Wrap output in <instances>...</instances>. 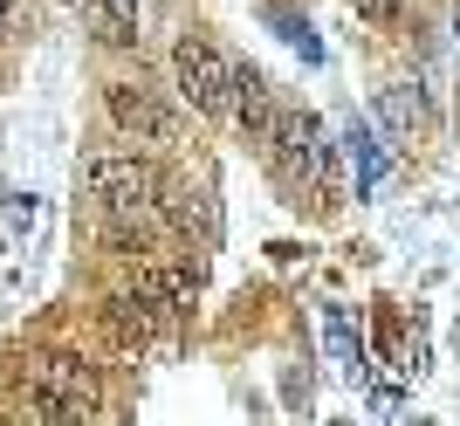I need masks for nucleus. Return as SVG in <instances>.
Instances as JSON below:
<instances>
[{
    "instance_id": "nucleus-1",
    "label": "nucleus",
    "mask_w": 460,
    "mask_h": 426,
    "mask_svg": "<svg viewBox=\"0 0 460 426\" xmlns=\"http://www.w3.org/2000/svg\"><path fill=\"white\" fill-rule=\"evenodd\" d=\"M83 186L103 207V227H111L117 248H152L165 213H158V173L137 152H90L83 158Z\"/></svg>"
},
{
    "instance_id": "nucleus-2",
    "label": "nucleus",
    "mask_w": 460,
    "mask_h": 426,
    "mask_svg": "<svg viewBox=\"0 0 460 426\" xmlns=\"http://www.w3.org/2000/svg\"><path fill=\"white\" fill-rule=\"evenodd\" d=\"M261 158H269L275 186L288 193V207H303V200L316 213L337 207V152H330V131H323L316 111H288L282 131H275V145Z\"/></svg>"
},
{
    "instance_id": "nucleus-3",
    "label": "nucleus",
    "mask_w": 460,
    "mask_h": 426,
    "mask_svg": "<svg viewBox=\"0 0 460 426\" xmlns=\"http://www.w3.org/2000/svg\"><path fill=\"white\" fill-rule=\"evenodd\" d=\"M28 399H35L41 426H83L96 413V371L83 365V358H69V351H49V358H35L28 365Z\"/></svg>"
},
{
    "instance_id": "nucleus-4",
    "label": "nucleus",
    "mask_w": 460,
    "mask_h": 426,
    "mask_svg": "<svg viewBox=\"0 0 460 426\" xmlns=\"http://www.w3.org/2000/svg\"><path fill=\"white\" fill-rule=\"evenodd\" d=\"M172 83H179V97H186L199 117H227L234 111V56H227V49H213L207 35H179Z\"/></svg>"
},
{
    "instance_id": "nucleus-5",
    "label": "nucleus",
    "mask_w": 460,
    "mask_h": 426,
    "mask_svg": "<svg viewBox=\"0 0 460 426\" xmlns=\"http://www.w3.org/2000/svg\"><path fill=\"white\" fill-rule=\"evenodd\" d=\"M103 103H111V124L131 138V145H145V152L179 145V111L158 97V90H145V83H111Z\"/></svg>"
},
{
    "instance_id": "nucleus-6",
    "label": "nucleus",
    "mask_w": 460,
    "mask_h": 426,
    "mask_svg": "<svg viewBox=\"0 0 460 426\" xmlns=\"http://www.w3.org/2000/svg\"><path fill=\"white\" fill-rule=\"evenodd\" d=\"M234 117H241V131H248L254 152H269L275 131H282V117H288V103L269 90V76L248 69V62H234Z\"/></svg>"
},
{
    "instance_id": "nucleus-7",
    "label": "nucleus",
    "mask_w": 460,
    "mask_h": 426,
    "mask_svg": "<svg viewBox=\"0 0 460 426\" xmlns=\"http://www.w3.org/2000/svg\"><path fill=\"white\" fill-rule=\"evenodd\" d=\"M131 289L152 296L158 310H165V324H172V316L192 310V296H199V269H192V262H145Z\"/></svg>"
},
{
    "instance_id": "nucleus-8",
    "label": "nucleus",
    "mask_w": 460,
    "mask_h": 426,
    "mask_svg": "<svg viewBox=\"0 0 460 426\" xmlns=\"http://www.w3.org/2000/svg\"><path fill=\"white\" fill-rule=\"evenodd\" d=\"M158 324H165V310H158L152 296H137V289H117L111 303H103V330H111L124 351H145L158 337Z\"/></svg>"
},
{
    "instance_id": "nucleus-9",
    "label": "nucleus",
    "mask_w": 460,
    "mask_h": 426,
    "mask_svg": "<svg viewBox=\"0 0 460 426\" xmlns=\"http://www.w3.org/2000/svg\"><path fill=\"white\" fill-rule=\"evenodd\" d=\"M76 7H83L96 41H111V49H131L137 41V0H76Z\"/></svg>"
},
{
    "instance_id": "nucleus-10",
    "label": "nucleus",
    "mask_w": 460,
    "mask_h": 426,
    "mask_svg": "<svg viewBox=\"0 0 460 426\" xmlns=\"http://www.w3.org/2000/svg\"><path fill=\"white\" fill-rule=\"evenodd\" d=\"M158 213H165V220H172L179 234L220 241V207H213V193H172V200H158Z\"/></svg>"
},
{
    "instance_id": "nucleus-11",
    "label": "nucleus",
    "mask_w": 460,
    "mask_h": 426,
    "mask_svg": "<svg viewBox=\"0 0 460 426\" xmlns=\"http://www.w3.org/2000/svg\"><path fill=\"white\" fill-rule=\"evenodd\" d=\"M323 344H330V365L344 371V378L365 371V330L350 324V310H323Z\"/></svg>"
},
{
    "instance_id": "nucleus-12",
    "label": "nucleus",
    "mask_w": 460,
    "mask_h": 426,
    "mask_svg": "<svg viewBox=\"0 0 460 426\" xmlns=\"http://www.w3.org/2000/svg\"><path fill=\"white\" fill-rule=\"evenodd\" d=\"M344 152H350V173H358V200H371V193H378V179H385L378 131H371V124H350V131H344Z\"/></svg>"
},
{
    "instance_id": "nucleus-13",
    "label": "nucleus",
    "mask_w": 460,
    "mask_h": 426,
    "mask_svg": "<svg viewBox=\"0 0 460 426\" xmlns=\"http://www.w3.org/2000/svg\"><path fill=\"white\" fill-rule=\"evenodd\" d=\"M378 117L392 124V131H420L426 103H420V90H412V83H385V90H378Z\"/></svg>"
},
{
    "instance_id": "nucleus-14",
    "label": "nucleus",
    "mask_w": 460,
    "mask_h": 426,
    "mask_svg": "<svg viewBox=\"0 0 460 426\" xmlns=\"http://www.w3.org/2000/svg\"><path fill=\"white\" fill-rule=\"evenodd\" d=\"M275 28H282V41H296V49H303V62H323V41H316V28H309V21H296L288 7H275Z\"/></svg>"
},
{
    "instance_id": "nucleus-15",
    "label": "nucleus",
    "mask_w": 460,
    "mask_h": 426,
    "mask_svg": "<svg viewBox=\"0 0 460 426\" xmlns=\"http://www.w3.org/2000/svg\"><path fill=\"white\" fill-rule=\"evenodd\" d=\"M399 7H405V0H350V14H358V21H392Z\"/></svg>"
},
{
    "instance_id": "nucleus-16",
    "label": "nucleus",
    "mask_w": 460,
    "mask_h": 426,
    "mask_svg": "<svg viewBox=\"0 0 460 426\" xmlns=\"http://www.w3.org/2000/svg\"><path fill=\"white\" fill-rule=\"evenodd\" d=\"M0 21H7V0H0Z\"/></svg>"
}]
</instances>
